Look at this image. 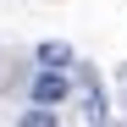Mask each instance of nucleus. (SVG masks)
Segmentation results:
<instances>
[{
  "mask_svg": "<svg viewBox=\"0 0 127 127\" xmlns=\"http://www.w3.org/2000/svg\"><path fill=\"white\" fill-rule=\"evenodd\" d=\"M66 94H72V83H66V72H50V66H44V72L33 77V105H61Z\"/></svg>",
  "mask_w": 127,
  "mask_h": 127,
  "instance_id": "obj_2",
  "label": "nucleus"
},
{
  "mask_svg": "<svg viewBox=\"0 0 127 127\" xmlns=\"http://www.w3.org/2000/svg\"><path fill=\"white\" fill-rule=\"evenodd\" d=\"M83 116H89L94 127H105L111 122V105H105V89H99V77L83 66Z\"/></svg>",
  "mask_w": 127,
  "mask_h": 127,
  "instance_id": "obj_1",
  "label": "nucleus"
},
{
  "mask_svg": "<svg viewBox=\"0 0 127 127\" xmlns=\"http://www.w3.org/2000/svg\"><path fill=\"white\" fill-rule=\"evenodd\" d=\"M17 127H61V116L50 111V105H33V111H22V116H17Z\"/></svg>",
  "mask_w": 127,
  "mask_h": 127,
  "instance_id": "obj_4",
  "label": "nucleus"
},
{
  "mask_svg": "<svg viewBox=\"0 0 127 127\" xmlns=\"http://www.w3.org/2000/svg\"><path fill=\"white\" fill-rule=\"evenodd\" d=\"M39 66L66 72V66H72V44H61V39H44V44H39Z\"/></svg>",
  "mask_w": 127,
  "mask_h": 127,
  "instance_id": "obj_3",
  "label": "nucleus"
}]
</instances>
